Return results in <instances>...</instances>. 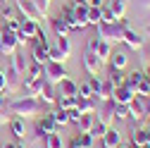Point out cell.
Masks as SVG:
<instances>
[{
  "mask_svg": "<svg viewBox=\"0 0 150 148\" xmlns=\"http://www.w3.org/2000/svg\"><path fill=\"white\" fill-rule=\"evenodd\" d=\"M136 7L138 10H150V0H136Z\"/></svg>",
  "mask_w": 150,
  "mask_h": 148,
  "instance_id": "cell-48",
  "label": "cell"
},
{
  "mask_svg": "<svg viewBox=\"0 0 150 148\" xmlns=\"http://www.w3.org/2000/svg\"><path fill=\"white\" fill-rule=\"evenodd\" d=\"M17 10H19L26 19H33V22H41L45 19V14L38 10V5L33 3V0H17Z\"/></svg>",
  "mask_w": 150,
  "mask_h": 148,
  "instance_id": "cell-8",
  "label": "cell"
},
{
  "mask_svg": "<svg viewBox=\"0 0 150 148\" xmlns=\"http://www.w3.org/2000/svg\"><path fill=\"white\" fill-rule=\"evenodd\" d=\"M122 146V134L117 129L107 127V132L103 134V148H119Z\"/></svg>",
  "mask_w": 150,
  "mask_h": 148,
  "instance_id": "cell-17",
  "label": "cell"
},
{
  "mask_svg": "<svg viewBox=\"0 0 150 148\" xmlns=\"http://www.w3.org/2000/svg\"><path fill=\"white\" fill-rule=\"evenodd\" d=\"M10 129H12V134H14L17 139H24V134H26V127H24V122H22L19 117L10 122Z\"/></svg>",
  "mask_w": 150,
  "mask_h": 148,
  "instance_id": "cell-32",
  "label": "cell"
},
{
  "mask_svg": "<svg viewBox=\"0 0 150 148\" xmlns=\"http://www.w3.org/2000/svg\"><path fill=\"white\" fill-rule=\"evenodd\" d=\"M148 31H150V26H148Z\"/></svg>",
  "mask_w": 150,
  "mask_h": 148,
  "instance_id": "cell-56",
  "label": "cell"
},
{
  "mask_svg": "<svg viewBox=\"0 0 150 148\" xmlns=\"http://www.w3.org/2000/svg\"><path fill=\"white\" fill-rule=\"evenodd\" d=\"M110 12L117 17V19H122V17L126 14V7H129V0H110Z\"/></svg>",
  "mask_w": 150,
  "mask_h": 148,
  "instance_id": "cell-24",
  "label": "cell"
},
{
  "mask_svg": "<svg viewBox=\"0 0 150 148\" xmlns=\"http://www.w3.org/2000/svg\"><path fill=\"white\" fill-rule=\"evenodd\" d=\"M41 31L38 22H33V19H26V17H22V24H19V31H17V36H19V46H24L29 38H36Z\"/></svg>",
  "mask_w": 150,
  "mask_h": 148,
  "instance_id": "cell-6",
  "label": "cell"
},
{
  "mask_svg": "<svg viewBox=\"0 0 150 148\" xmlns=\"http://www.w3.org/2000/svg\"><path fill=\"white\" fill-rule=\"evenodd\" d=\"M93 96V91H91V84L86 81V84H81L79 86V93H76V98H91Z\"/></svg>",
  "mask_w": 150,
  "mask_h": 148,
  "instance_id": "cell-43",
  "label": "cell"
},
{
  "mask_svg": "<svg viewBox=\"0 0 150 148\" xmlns=\"http://www.w3.org/2000/svg\"><path fill=\"white\" fill-rule=\"evenodd\" d=\"M57 50L69 60V53H71V43H69V36H60L57 38Z\"/></svg>",
  "mask_w": 150,
  "mask_h": 148,
  "instance_id": "cell-37",
  "label": "cell"
},
{
  "mask_svg": "<svg viewBox=\"0 0 150 148\" xmlns=\"http://www.w3.org/2000/svg\"><path fill=\"white\" fill-rule=\"evenodd\" d=\"M98 98L96 96H91V98H76V110L81 115H96V110H98Z\"/></svg>",
  "mask_w": 150,
  "mask_h": 148,
  "instance_id": "cell-15",
  "label": "cell"
},
{
  "mask_svg": "<svg viewBox=\"0 0 150 148\" xmlns=\"http://www.w3.org/2000/svg\"><path fill=\"white\" fill-rule=\"evenodd\" d=\"M38 98H41V103H43V105H55V100H57V86L45 84Z\"/></svg>",
  "mask_w": 150,
  "mask_h": 148,
  "instance_id": "cell-21",
  "label": "cell"
},
{
  "mask_svg": "<svg viewBox=\"0 0 150 148\" xmlns=\"http://www.w3.org/2000/svg\"><path fill=\"white\" fill-rule=\"evenodd\" d=\"M0 26H3V24H0Z\"/></svg>",
  "mask_w": 150,
  "mask_h": 148,
  "instance_id": "cell-57",
  "label": "cell"
},
{
  "mask_svg": "<svg viewBox=\"0 0 150 148\" xmlns=\"http://www.w3.org/2000/svg\"><path fill=\"white\" fill-rule=\"evenodd\" d=\"M17 48H19V36H17V31H10L5 26H0V53L10 58L12 53H17Z\"/></svg>",
  "mask_w": 150,
  "mask_h": 148,
  "instance_id": "cell-3",
  "label": "cell"
},
{
  "mask_svg": "<svg viewBox=\"0 0 150 148\" xmlns=\"http://www.w3.org/2000/svg\"><path fill=\"white\" fill-rule=\"evenodd\" d=\"M76 124H79V132L91 134V132H93V127H96V115H81V120H79Z\"/></svg>",
  "mask_w": 150,
  "mask_h": 148,
  "instance_id": "cell-28",
  "label": "cell"
},
{
  "mask_svg": "<svg viewBox=\"0 0 150 148\" xmlns=\"http://www.w3.org/2000/svg\"><path fill=\"white\" fill-rule=\"evenodd\" d=\"M36 77H43V65H38V62L26 65V79H36ZM26 79H24V81H26Z\"/></svg>",
  "mask_w": 150,
  "mask_h": 148,
  "instance_id": "cell-34",
  "label": "cell"
},
{
  "mask_svg": "<svg viewBox=\"0 0 150 148\" xmlns=\"http://www.w3.org/2000/svg\"><path fill=\"white\" fill-rule=\"evenodd\" d=\"M43 77H45V81L48 84H52V86H57L62 79H67L69 74H67V69H64V65H60V62H45L43 65Z\"/></svg>",
  "mask_w": 150,
  "mask_h": 148,
  "instance_id": "cell-5",
  "label": "cell"
},
{
  "mask_svg": "<svg viewBox=\"0 0 150 148\" xmlns=\"http://www.w3.org/2000/svg\"><path fill=\"white\" fill-rule=\"evenodd\" d=\"M74 19H76V29H86L88 26V7L74 3Z\"/></svg>",
  "mask_w": 150,
  "mask_h": 148,
  "instance_id": "cell-20",
  "label": "cell"
},
{
  "mask_svg": "<svg viewBox=\"0 0 150 148\" xmlns=\"http://www.w3.org/2000/svg\"><path fill=\"white\" fill-rule=\"evenodd\" d=\"M14 148H24V143H14Z\"/></svg>",
  "mask_w": 150,
  "mask_h": 148,
  "instance_id": "cell-53",
  "label": "cell"
},
{
  "mask_svg": "<svg viewBox=\"0 0 150 148\" xmlns=\"http://www.w3.org/2000/svg\"><path fill=\"white\" fill-rule=\"evenodd\" d=\"M112 96H115V86L110 84V79H103V88L98 93V100H112Z\"/></svg>",
  "mask_w": 150,
  "mask_h": 148,
  "instance_id": "cell-30",
  "label": "cell"
},
{
  "mask_svg": "<svg viewBox=\"0 0 150 148\" xmlns=\"http://www.w3.org/2000/svg\"><path fill=\"white\" fill-rule=\"evenodd\" d=\"M103 7H88V24H93V26H98L100 24V19H103Z\"/></svg>",
  "mask_w": 150,
  "mask_h": 148,
  "instance_id": "cell-38",
  "label": "cell"
},
{
  "mask_svg": "<svg viewBox=\"0 0 150 148\" xmlns=\"http://www.w3.org/2000/svg\"><path fill=\"white\" fill-rule=\"evenodd\" d=\"M119 148H126V146H119Z\"/></svg>",
  "mask_w": 150,
  "mask_h": 148,
  "instance_id": "cell-55",
  "label": "cell"
},
{
  "mask_svg": "<svg viewBox=\"0 0 150 148\" xmlns=\"http://www.w3.org/2000/svg\"><path fill=\"white\" fill-rule=\"evenodd\" d=\"M36 5H38V10L43 12V14H48V7H50V0H33Z\"/></svg>",
  "mask_w": 150,
  "mask_h": 148,
  "instance_id": "cell-46",
  "label": "cell"
},
{
  "mask_svg": "<svg viewBox=\"0 0 150 148\" xmlns=\"http://www.w3.org/2000/svg\"><path fill=\"white\" fill-rule=\"evenodd\" d=\"M88 84H91V91H93V96L98 98L100 88H103V79H100V77H91V79H88Z\"/></svg>",
  "mask_w": 150,
  "mask_h": 148,
  "instance_id": "cell-40",
  "label": "cell"
},
{
  "mask_svg": "<svg viewBox=\"0 0 150 148\" xmlns=\"http://www.w3.org/2000/svg\"><path fill=\"white\" fill-rule=\"evenodd\" d=\"M67 115H69V122H74V124H76V122L81 120V112H79L76 107H71V110H67Z\"/></svg>",
  "mask_w": 150,
  "mask_h": 148,
  "instance_id": "cell-45",
  "label": "cell"
},
{
  "mask_svg": "<svg viewBox=\"0 0 150 148\" xmlns=\"http://www.w3.org/2000/svg\"><path fill=\"white\" fill-rule=\"evenodd\" d=\"M50 115H52V120H55V124H57V127L69 124V115H67V110H57V107H55Z\"/></svg>",
  "mask_w": 150,
  "mask_h": 148,
  "instance_id": "cell-35",
  "label": "cell"
},
{
  "mask_svg": "<svg viewBox=\"0 0 150 148\" xmlns=\"http://www.w3.org/2000/svg\"><path fill=\"white\" fill-rule=\"evenodd\" d=\"M55 107H57V110H71V107H76V98H74V96H57Z\"/></svg>",
  "mask_w": 150,
  "mask_h": 148,
  "instance_id": "cell-29",
  "label": "cell"
},
{
  "mask_svg": "<svg viewBox=\"0 0 150 148\" xmlns=\"http://www.w3.org/2000/svg\"><path fill=\"white\" fill-rule=\"evenodd\" d=\"M0 5H7V0H0Z\"/></svg>",
  "mask_w": 150,
  "mask_h": 148,
  "instance_id": "cell-54",
  "label": "cell"
},
{
  "mask_svg": "<svg viewBox=\"0 0 150 148\" xmlns=\"http://www.w3.org/2000/svg\"><path fill=\"white\" fill-rule=\"evenodd\" d=\"M141 81H143V72H131V74H126V77H124V84L131 88V91H134V93H136V88L141 86Z\"/></svg>",
  "mask_w": 150,
  "mask_h": 148,
  "instance_id": "cell-25",
  "label": "cell"
},
{
  "mask_svg": "<svg viewBox=\"0 0 150 148\" xmlns=\"http://www.w3.org/2000/svg\"><path fill=\"white\" fill-rule=\"evenodd\" d=\"M45 84H48V81H45V77H36V79H26V81H24V91H26V96H33V98H38Z\"/></svg>",
  "mask_w": 150,
  "mask_h": 148,
  "instance_id": "cell-14",
  "label": "cell"
},
{
  "mask_svg": "<svg viewBox=\"0 0 150 148\" xmlns=\"http://www.w3.org/2000/svg\"><path fill=\"white\" fill-rule=\"evenodd\" d=\"M41 110H43L41 98H33V96H24V98H17V100H10L7 103V112H12L14 117H19V120L36 117Z\"/></svg>",
  "mask_w": 150,
  "mask_h": 148,
  "instance_id": "cell-1",
  "label": "cell"
},
{
  "mask_svg": "<svg viewBox=\"0 0 150 148\" xmlns=\"http://www.w3.org/2000/svg\"><path fill=\"white\" fill-rule=\"evenodd\" d=\"M131 143H134V148H150L148 146V129H134L131 132Z\"/></svg>",
  "mask_w": 150,
  "mask_h": 148,
  "instance_id": "cell-22",
  "label": "cell"
},
{
  "mask_svg": "<svg viewBox=\"0 0 150 148\" xmlns=\"http://www.w3.org/2000/svg\"><path fill=\"white\" fill-rule=\"evenodd\" d=\"M100 14H103V19H100L103 24H112V22H117V17H115V14L110 12V7H107V5L103 7V12H100Z\"/></svg>",
  "mask_w": 150,
  "mask_h": 148,
  "instance_id": "cell-42",
  "label": "cell"
},
{
  "mask_svg": "<svg viewBox=\"0 0 150 148\" xmlns=\"http://www.w3.org/2000/svg\"><path fill=\"white\" fill-rule=\"evenodd\" d=\"M52 132H57V124H55L52 115L48 112L43 120L36 122V136H38V139H45V136H48V134H52Z\"/></svg>",
  "mask_w": 150,
  "mask_h": 148,
  "instance_id": "cell-12",
  "label": "cell"
},
{
  "mask_svg": "<svg viewBox=\"0 0 150 148\" xmlns=\"http://www.w3.org/2000/svg\"><path fill=\"white\" fill-rule=\"evenodd\" d=\"M76 93H79V84L74 81V79H62L60 84H57V96H74L76 98Z\"/></svg>",
  "mask_w": 150,
  "mask_h": 148,
  "instance_id": "cell-18",
  "label": "cell"
},
{
  "mask_svg": "<svg viewBox=\"0 0 150 148\" xmlns=\"http://www.w3.org/2000/svg\"><path fill=\"white\" fill-rule=\"evenodd\" d=\"M115 117H117V120H129V105L115 103Z\"/></svg>",
  "mask_w": 150,
  "mask_h": 148,
  "instance_id": "cell-39",
  "label": "cell"
},
{
  "mask_svg": "<svg viewBox=\"0 0 150 148\" xmlns=\"http://www.w3.org/2000/svg\"><path fill=\"white\" fill-rule=\"evenodd\" d=\"M88 50H93L100 58V62L105 65L107 60H110V55H112V46L110 43H105V41H100L98 36H93V38H88V46H86Z\"/></svg>",
  "mask_w": 150,
  "mask_h": 148,
  "instance_id": "cell-9",
  "label": "cell"
},
{
  "mask_svg": "<svg viewBox=\"0 0 150 148\" xmlns=\"http://www.w3.org/2000/svg\"><path fill=\"white\" fill-rule=\"evenodd\" d=\"M74 3H76V5H86V7H88V0H74Z\"/></svg>",
  "mask_w": 150,
  "mask_h": 148,
  "instance_id": "cell-51",
  "label": "cell"
},
{
  "mask_svg": "<svg viewBox=\"0 0 150 148\" xmlns=\"http://www.w3.org/2000/svg\"><path fill=\"white\" fill-rule=\"evenodd\" d=\"M126 62H129L126 53H112V55H110V67H112V69H124Z\"/></svg>",
  "mask_w": 150,
  "mask_h": 148,
  "instance_id": "cell-27",
  "label": "cell"
},
{
  "mask_svg": "<svg viewBox=\"0 0 150 148\" xmlns=\"http://www.w3.org/2000/svg\"><path fill=\"white\" fill-rule=\"evenodd\" d=\"M19 77H22V74H17L12 67L5 69V79H7V88H5V93H14V91L22 86V79H19Z\"/></svg>",
  "mask_w": 150,
  "mask_h": 148,
  "instance_id": "cell-19",
  "label": "cell"
},
{
  "mask_svg": "<svg viewBox=\"0 0 150 148\" xmlns=\"http://www.w3.org/2000/svg\"><path fill=\"white\" fill-rule=\"evenodd\" d=\"M143 79H145V81H150V65L143 69Z\"/></svg>",
  "mask_w": 150,
  "mask_h": 148,
  "instance_id": "cell-50",
  "label": "cell"
},
{
  "mask_svg": "<svg viewBox=\"0 0 150 148\" xmlns=\"http://www.w3.org/2000/svg\"><path fill=\"white\" fill-rule=\"evenodd\" d=\"M7 88V79H5V69H0V93H5Z\"/></svg>",
  "mask_w": 150,
  "mask_h": 148,
  "instance_id": "cell-47",
  "label": "cell"
},
{
  "mask_svg": "<svg viewBox=\"0 0 150 148\" xmlns=\"http://www.w3.org/2000/svg\"><path fill=\"white\" fill-rule=\"evenodd\" d=\"M45 148H64V143H62V136H60L57 132L48 134V136H45Z\"/></svg>",
  "mask_w": 150,
  "mask_h": 148,
  "instance_id": "cell-33",
  "label": "cell"
},
{
  "mask_svg": "<svg viewBox=\"0 0 150 148\" xmlns=\"http://www.w3.org/2000/svg\"><path fill=\"white\" fill-rule=\"evenodd\" d=\"M150 115V98L145 96H134L129 103V117H134V120H145Z\"/></svg>",
  "mask_w": 150,
  "mask_h": 148,
  "instance_id": "cell-4",
  "label": "cell"
},
{
  "mask_svg": "<svg viewBox=\"0 0 150 148\" xmlns=\"http://www.w3.org/2000/svg\"><path fill=\"white\" fill-rule=\"evenodd\" d=\"M136 96H145V98H150V81H141V86L136 88Z\"/></svg>",
  "mask_w": 150,
  "mask_h": 148,
  "instance_id": "cell-44",
  "label": "cell"
},
{
  "mask_svg": "<svg viewBox=\"0 0 150 148\" xmlns=\"http://www.w3.org/2000/svg\"><path fill=\"white\" fill-rule=\"evenodd\" d=\"M10 67L17 72V74H26V62H24V55H19V53H12L10 55Z\"/></svg>",
  "mask_w": 150,
  "mask_h": 148,
  "instance_id": "cell-23",
  "label": "cell"
},
{
  "mask_svg": "<svg viewBox=\"0 0 150 148\" xmlns=\"http://www.w3.org/2000/svg\"><path fill=\"white\" fill-rule=\"evenodd\" d=\"M134 96H136L134 91H131V88H129L126 84H122L119 88H115V96H112V103H119V105H129Z\"/></svg>",
  "mask_w": 150,
  "mask_h": 148,
  "instance_id": "cell-16",
  "label": "cell"
},
{
  "mask_svg": "<svg viewBox=\"0 0 150 148\" xmlns=\"http://www.w3.org/2000/svg\"><path fill=\"white\" fill-rule=\"evenodd\" d=\"M17 17H19V14H17L10 5H3V17H0V19H3V22H10V19H17Z\"/></svg>",
  "mask_w": 150,
  "mask_h": 148,
  "instance_id": "cell-41",
  "label": "cell"
},
{
  "mask_svg": "<svg viewBox=\"0 0 150 148\" xmlns=\"http://www.w3.org/2000/svg\"><path fill=\"white\" fill-rule=\"evenodd\" d=\"M124 77H126V74H124L122 69H112L107 79H110V84H112V86H115V88H119V86L124 84Z\"/></svg>",
  "mask_w": 150,
  "mask_h": 148,
  "instance_id": "cell-36",
  "label": "cell"
},
{
  "mask_svg": "<svg viewBox=\"0 0 150 148\" xmlns=\"http://www.w3.org/2000/svg\"><path fill=\"white\" fill-rule=\"evenodd\" d=\"M98 29V38L100 41H105V43H122V38H124V31L129 29V19H124V17H122V19H117V22H112V24H98L96 26Z\"/></svg>",
  "mask_w": 150,
  "mask_h": 148,
  "instance_id": "cell-2",
  "label": "cell"
},
{
  "mask_svg": "<svg viewBox=\"0 0 150 148\" xmlns=\"http://www.w3.org/2000/svg\"><path fill=\"white\" fill-rule=\"evenodd\" d=\"M96 120L100 122V124H105V127H110L112 124V120H115V103L112 100H100V105H98V110H96Z\"/></svg>",
  "mask_w": 150,
  "mask_h": 148,
  "instance_id": "cell-11",
  "label": "cell"
},
{
  "mask_svg": "<svg viewBox=\"0 0 150 148\" xmlns=\"http://www.w3.org/2000/svg\"><path fill=\"white\" fill-rule=\"evenodd\" d=\"M52 31H55L57 38H60V36H69V26L60 19V17H55V19H52Z\"/></svg>",
  "mask_w": 150,
  "mask_h": 148,
  "instance_id": "cell-31",
  "label": "cell"
},
{
  "mask_svg": "<svg viewBox=\"0 0 150 148\" xmlns=\"http://www.w3.org/2000/svg\"><path fill=\"white\" fill-rule=\"evenodd\" d=\"M81 62H83V69L91 74V77H98L100 74V69H103V62H100V58L93 50H83V58H81Z\"/></svg>",
  "mask_w": 150,
  "mask_h": 148,
  "instance_id": "cell-10",
  "label": "cell"
},
{
  "mask_svg": "<svg viewBox=\"0 0 150 148\" xmlns=\"http://www.w3.org/2000/svg\"><path fill=\"white\" fill-rule=\"evenodd\" d=\"M0 148H14V143H5V146H0Z\"/></svg>",
  "mask_w": 150,
  "mask_h": 148,
  "instance_id": "cell-52",
  "label": "cell"
},
{
  "mask_svg": "<svg viewBox=\"0 0 150 148\" xmlns=\"http://www.w3.org/2000/svg\"><path fill=\"white\" fill-rule=\"evenodd\" d=\"M74 143H76L79 148H93L96 136H93V134H86V132H79L76 136H74Z\"/></svg>",
  "mask_w": 150,
  "mask_h": 148,
  "instance_id": "cell-26",
  "label": "cell"
},
{
  "mask_svg": "<svg viewBox=\"0 0 150 148\" xmlns=\"http://www.w3.org/2000/svg\"><path fill=\"white\" fill-rule=\"evenodd\" d=\"M122 43H126L129 48H134V50H141L143 46H145V38H143V36L138 33V31H134V29H126L124 31V38H122Z\"/></svg>",
  "mask_w": 150,
  "mask_h": 148,
  "instance_id": "cell-13",
  "label": "cell"
},
{
  "mask_svg": "<svg viewBox=\"0 0 150 148\" xmlns=\"http://www.w3.org/2000/svg\"><path fill=\"white\" fill-rule=\"evenodd\" d=\"M88 7H103V0H88Z\"/></svg>",
  "mask_w": 150,
  "mask_h": 148,
  "instance_id": "cell-49",
  "label": "cell"
},
{
  "mask_svg": "<svg viewBox=\"0 0 150 148\" xmlns=\"http://www.w3.org/2000/svg\"><path fill=\"white\" fill-rule=\"evenodd\" d=\"M48 55H50V46H48V41H45L43 29H41L38 36H36V46H33V62L45 65V62H48Z\"/></svg>",
  "mask_w": 150,
  "mask_h": 148,
  "instance_id": "cell-7",
  "label": "cell"
}]
</instances>
